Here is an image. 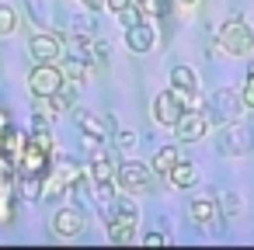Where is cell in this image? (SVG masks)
Returning <instances> with one entry per match:
<instances>
[{
	"label": "cell",
	"instance_id": "19",
	"mask_svg": "<svg viewBox=\"0 0 254 250\" xmlns=\"http://www.w3.org/2000/svg\"><path fill=\"white\" fill-rule=\"evenodd\" d=\"M244 108H254V66L247 70V84H244V94H240Z\"/></svg>",
	"mask_w": 254,
	"mask_h": 250
},
{
	"label": "cell",
	"instance_id": "18",
	"mask_svg": "<svg viewBox=\"0 0 254 250\" xmlns=\"http://www.w3.org/2000/svg\"><path fill=\"white\" fill-rule=\"evenodd\" d=\"M14 25H18V14L11 7H0V35H11Z\"/></svg>",
	"mask_w": 254,
	"mask_h": 250
},
{
	"label": "cell",
	"instance_id": "24",
	"mask_svg": "<svg viewBox=\"0 0 254 250\" xmlns=\"http://www.w3.org/2000/svg\"><path fill=\"white\" fill-rule=\"evenodd\" d=\"M132 139H136L132 132H119V146H132Z\"/></svg>",
	"mask_w": 254,
	"mask_h": 250
},
{
	"label": "cell",
	"instance_id": "11",
	"mask_svg": "<svg viewBox=\"0 0 254 250\" xmlns=\"http://www.w3.org/2000/svg\"><path fill=\"white\" fill-rule=\"evenodd\" d=\"M60 39L56 35H35L32 42H28V52L39 59V63H56L60 59Z\"/></svg>",
	"mask_w": 254,
	"mask_h": 250
},
{
	"label": "cell",
	"instance_id": "5",
	"mask_svg": "<svg viewBox=\"0 0 254 250\" xmlns=\"http://www.w3.org/2000/svg\"><path fill=\"white\" fill-rule=\"evenodd\" d=\"M219 146H223V153H247L251 146H254V132L244 125V122H226V129H223V136H219Z\"/></svg>",
	"mask_w": 254,
	"mask_h": 250
},
{
	"label": "cell",
	"instance_id": "27",
	"mask_svg": "<svg viewBox=\"0 0 254 250\" xmlns=\"http://www.w3.org/2000/svg\"><path fill=\"white\" fill-rule=\"evenodd\" d=\"M4 132H7V115L0 111V136H4Z\"/></svg>",
	"mask_w": 254,
	"mask_h": 250
},
{
	"label": "cell",
	"instance_id": "6",
	"mask_svg": "<svg viewBox=\"0 0 254 250\" xmlns=\"http://www.w3.org/2000/svg\"><path fill=\"white\" fill-rule=\"evenodd\" d=\"M181 98L174 94V91H160L157 98H153V118L160 122V125H167V129H174V122L181 118Z\"/></svg>",
	"mask_w": 254,
	"mask_h": 250
},
{
	"label": "cell",
	"instance_id": "1",
	"mask_svg": "<svg viewBox=\"0 0 254 250\" xmlns=\"http://www.w3.org/2000/svg\"><path fill=\"white\" fill-rule=\"evenodd\" d=\"M219 46L230 52V56H247L254 49V32L244 25V18H230L223 21L219 28Z\"/></svg>",
	"mask_w": 254,
	"mask_h": 250
},
{
	"label": "cell",
	"instance_id": "4",
	"mask_svg": "<svg viewBox=\"0 0 254 250\" xmlns=\"http://www.w3.org/2000/svg\"><path fill=\"white\" fill-rule=\"evenodd\" d=\"M240 108H244V101H240V94H233V91H216L212 101L205 104L209 118H216V122H233V118H240Z\"/></svg>",
	"mask_w": 254,
	"mask_h": 250
},
{
	"label": "cell",
	"instance_id": "26",
	"mask_svg": "<svg viewBox=\"0 0 254 250\" xmlns=\"http://www.w3.org/2000/svg\"><path fill=\"white\" fill-rule=\"evenodd\" d=\"M84 7H91V11H98V7H105V0H80Z\"/></svg>",
	"mask_w": 254,
	"mask_h": 250
},
{
	"label": "cell",
	"instance_id": "17",
	"mask_svg": "<svg viewBox=\"0 0 254 250\" xmlns=\"http://www.w3.org/2000/svg\"><path fill=\"white\" fill-rule=\"evenodd\" d=\"M77 125H80V129H84L91 139H101V136H105V125H101V122H98L91 111H77Z\"/></svg>",
	"mask_w": 254,
	"mask_h": 250
},
{
	"label": "cell",
	"instance_id": "15",
	"mask_svg": "<svg viewBox=\"0 0 254 250\" xmlns=\"http://www.w3.org/2000/svg\"><path fill=\"white\" fill-rule=\"evenodd\" d=\"M191 219L198 226H212L216 219V201L212 198H191Z\"/></svg>",
	"mask_w": 254,
	"mask_h": 250
},
{
	"label": "cell",
	"instance_id": "3",
	"mask_svg": "<svg viewBox=\"0 0 254 250\" xmlns=\"http://www.w3.org/2000/svg\"><path fill=\"white\" fill-rule=\"evenodd\" d=\"M63 70L60 66H53V63H39L32 73H28V87H32V94L35 98H49V94H60L63 91Z\"/></svg>",
	"mask_w": 254,
	"mask_h": 250
},
{
	"label": "cell",
	"instance_id": "23",
	"mask_svg": "<svg viewBox=\"0 0 254 250\" xmlns=\"http://www.w3.org/2000/svg\"><path fill=\"white\" fill-rule=\"evenodd\" d=\"M105 4H108V7H112V11L119 14V11H126V7L132 4V0H105Z\"/></svg>",
	"mask_w": 254,
	"mask_h": 250
},
{
	"label": "cell",
	"instance_id": "8",
	"mask_svg": "<svg viewBox=\"0 0 254 250\" xmlns=\"http://www.w3.org/2000/svg\"><path fill=\"white\" fill-rule=\"evenodd\" d=\"M205 129H209V118H205L202 111H181V118L174 122V132H178L181 143H195V139H202Z\"/></svg>",
	"mask_w": 254,
	"mask_h": 250
},
{
	"label": "cell",
	"instance_id": "16",
	"mask_svg": "<svg viewBox=\"0 0 254 250\" xmlns=\"http://www.w3.org/2000/svg\"><path fill=\"white\" fill-rule=\"evenodd\" d=\"M178 160H181V156H178V146H164V150L153 156V174H167Z\"/></svg>",
	"mask_w": 254,
	"mask_h": 250
},
{
	"label": "cell",
	"instance_id": "13",
	"mask_svg": "<svg viewBox=\"0 0 254 250\" xmlns=\"http://www.w3.org/2000/svg\"><path fill=\"white\" fill-rule=\"evenodd\" d=\"M53 229H56L60 236H77V233L84 229V215H80L77 208H60L56 219H53Z\"/></svg>",
	"mask_w": 254,
	"mask_h": 250
},
{
	"label": "cell",
	"instance_id": "21",
	"mask_svg": "<svg viewBox=\"0 0 254 250\" xmlns=\"http://www.w3.org/2000/svg\"><path fill=\"white\" fill-rule=\"evenodd\" d=\"M223 212H226V215H237V212H240V198H237V195H223Z\"/></svg>",
	"mask_w": 254,
	"mask_h": 250
},
{
	"label": "cell",
	"instance_id": "12",
	"mask_svg": "<svg viewBox=\"0 0 254 250\" xmlns=\"http://www.w3.org/2000/svg\"><path fill=\"white\" fill-rule=\"evenodd\" d=\"M167 181H171V188H178V191L195 188V184H198V167L188 163V160H178V163L167 170Z\"/></svg>",
	"mask_w": 254,
	"mask_h": 250
},
{
	"label": "cell",
	"instance_id": "9",
	"mask_svg": "<svg viewBox=\"0 0 254 250\" xmlns=\"http://www.w3.org/2000/svg\"><path fill=\"white\" fill-rule=\"evenodd\" d=\"M153 42H157V32H153L150 21H136V25L126 28V46H129L132 52H150Z\"/></svg>",
	"mask_w": 254,
	"mask_h": 250
},
{
	"label": "cell",
	"instance_id": "7",
	"mask_svg": "<svg viewBox=\"0 0 254 250\" xmlns=\"http://www.w3.org/2000/svg\"><path fill=\"white\" fill-rule=\"evenodd\" d=\"M115 181H119V188L122 191H146L150 188V167H143V163H122L119 170H115Z\"/></svg>",
	"mask_w": 254,
	"mask_h": 250
},
{
	"label": "cell",
	"instance_id": "20",
	"mask_svg": "<svg viewBox=\"0 0 254 250\" xmlns=\"http://www.w3.org/2000/svg\"><path fill=\"white\" fill-rule=\"evenodd\" d=\"M28 143H35L39 150H46V153H53V136H49L46 129H35V136H32Z\"/></svg>",
	"mask_w": 254,
	"mask_h": 250
},
{
	"label": "cell",
	"instance_id": "25",
	"mask_svg": "<svg viewBox=\"0 0 254 250\" xmlns=\"http://www.w3.org/2000/svg\"><path fill=\"white\" fill-rule=\"evenodd\" d=\"M195 7H198V0H181V11H185V14H191Z\"/></svg>",
	"mask_w": 254,
	"mask_h": 250
},
{
	"label": "cell",
	"instance_id": "22",
	"mask_svg": "<svg viewBox=\"0 0 254 250\" xmlns=\"http://www.w3.org/2000/svg\"><path fill=\"white\" fill-rule=\"evenodd\" d=\"M143 243H146V247H160V243H167V236H160V233H150V236H143Z\"/></svg>",
	"mask_w": 254,
	"mask_h": 250
},
{
	"label": "cell",
	"instance_id": "2",
	"mask_svg": "<svg viewBox=\"0 0 254 250\" xmlns=\"http://www.w3.org/2000/svg\"><path fill=\"white\" fill-rule=\"evenodd\" d=\"M136 222H139V208H136V201H129V198L115 201V215H112V226H108V240H112V243H129Z\"/></svg>",
	"mask_w": 254,
	"mask_h": 250
},
{
	"label": "cell",
	"instance_id": "10",
	"mask_svg": "<svg viewBox=\"0 0 254 250\" xmlns=\"http://www.w3.org/2000/svg\"><path fill=\"white\" fill-rule=\"evenodd\" d=\"M171 84H174V94L181 98V104H198V87H195V73L188 66H174L171 70Z\"/></svg>",
	"mask_w": 254,
	"mask_h": 250
},
{
	"label": "cell",
	"instance_id": "14",
	"mask_svg": "<svg viewBox=\"0 0 254 250\" xmlns=\"http://www.w3.org/2000/svg\"><path fill=\"white\" fill-rule=\"evenodd\" d=\"M91 177H94V184L101 188V195H105V198H112V181H115V167L108 163V156H94V163H91Z\"/></svg>",
	"mask_w": 254,
	"mask_h": 250
}]
</instances>
